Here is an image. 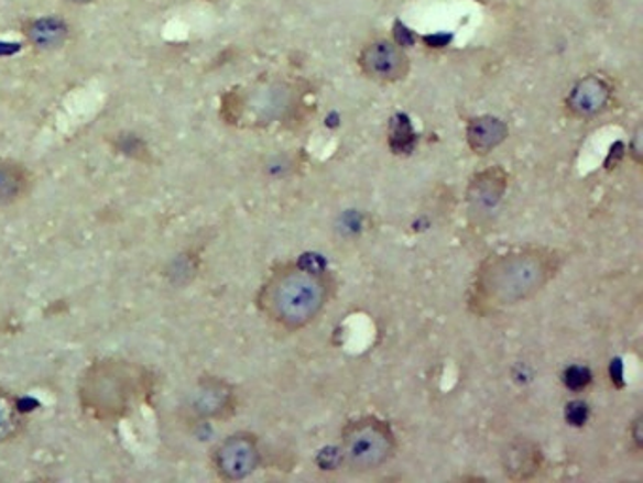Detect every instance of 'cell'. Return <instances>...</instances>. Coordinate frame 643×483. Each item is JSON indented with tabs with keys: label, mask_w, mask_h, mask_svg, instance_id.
Instances as JSON below:
<instances>
[{
	"label": "cell",
	"mask_w": 643,
	"mask_h": 483,
	"mask_svg": "<svg viewBox=\"0 0 643 483\" xmlns=\"http://www.w3.org/2000/svg\"><path fill=\"white\" fill-rule=\"evenodd\" d=\"M157 377L145 364L126 358H102L81 372L76 385L79 410L99 424H119L150 403Z\"/></svg>",
	"instance_id": "1"
},
{
	"label": "cell",
	"mask_w": 643,
	"mask_h": 483,
	"mask_svg": "<svg viewBox=\"0 0 643 483\" xmlns=\"http://www.w3.org/2000/svg\"><path fill=\"white\" fill-rule=\"evenodd\" d=\"M558 271L552 250L525 248L491 257L476 276V298L489 308L519 305L542 292Z\"/></svg>",
	"instance_id": "2"
},
{
	"label": "cell",
	"mask_w": 643,
	"mask_h": 483,
	"mask_svg": "<svg viewBox=\"0 0 643 483\" xmlns=\"http://www.w3.org/2000/svg\"><path fill=\"white\" fill-rule=\"evenodd\" d=\"M330 297V282L308 263L283 265L270 274L257 295L264 316L287 331H298L322 314Z\"/></svg>",
	"instance_id": "3"
},
{
	"label": "cell",
	"mask_w": 643,
	"mask_h": 483,
	"mask_svg": "<svg viewBox=\"0 0 643 483\" xmlns=\"http://www.w3.org/2000/svg\"><path fill=\"white\" fill-rule=\"evenodd\" d=\"M301 102V94L285 80H257L225 95L221 116L230 125L264 129L287 120Z\"/></svg>",
	"instance_id": "4"
},
{
	"label": "cell",
	"mask_w": 643,
	"mask_h": 483,
	"mask_svg": "<svg viewBox=\"0 0 643 483\" xmlns=\"http://www.w3.org/2000/svg\"><path fill=\"white\" fill-rule=\"evenodd\" d=\"M394 448L396 438L393 429L380 417H359L341 430V464L357 474L383 466L393 457Z\"/></svg>",
	"instance_id": "5"
},
{
	"label": "cell",
	"mask_w": 643,
	"mask_h": 483,
	"mask_svg": "<svg viewBox=\"0 0 643 483\" xmlns=\"http://www.w3.org/2000/svg\"><path fill=\"white\" fill-rule=\"evenodd\" d=\"M261 463L259 440L251 432H232L211 450V469L224 482L250 477Z\"/></svg>",
	"instance_id": "6"
},
{
	"label": "cell",
	"mask_w": 643,
	"mask_h": 483,
	"mask_svg": "<svg viewBox=\"0 0 643 483\" xmlns=\"http://www.w3.org/2000/svg\"><path fill=\"white\" fill-rule=\"evenodd\" d=\"M357 65L368 80L378 84H399L406 80L412 61L407 57L406 50L388 39H375L362 46L357 57Z\"/></svg>",
	"instance_id": "7"
},
{
	"label": "cell",
	"mask_w": 643,
	"mask_h": 483,
	"mask_svg": "<svg viewBox=\"0 0 643 483\" xmlns=\"http://www.w3.org/2000/svg\"><path fill=\"white\" fill-rule=\"evenodd\" d=\"M190 411L206 421H219L237 410L235 387L221 377L203 376L190 395Z\"/></svg>",
	"instance_id": "8"
},
{
	"label": "cell",
	"mask_w": 643,
	"mask_h": 483,
	"mask_svg": "<svg viewBox=\"0 0 643 483\" xmlns=\"http://www.w3.org/2000/svg\"><path fill=\"white\" fill-rule=\"evenodd\" d=\"M613 97L610 80L600 74H589L579 78L565 100L566 112L576 120H592L604 112Z\"/></svg>",
	"instance_id": "9"
},
{
	"label": "cell",
	"mask_w": 643,
	"mask_h": 483,
	"mask_svg": "<svg viewBox=\"0 0 643 483\" xmlns=\"http://www.w3.org/2000/svg\"><path fill=\"white\" fill-rule=\"evenodd\" d=\"M21 34L34 52L53 54L68 44L73 29L63 15L46 14L26 20L21 28Z\"/></svg>",
	"instance_id": "10"
},
{
	"label": "cell",
	"mask_w": 643,
	"mask_h": 483,
	"mask_svg": "<svg viewBox=\"0 0 643 483\" xmlns=\"http://www.w3.org/2000/svg\"><path fill=\"white\" fill-rule=\"evenodd\" d=\"M500 463L505 476L512 480H531L542 469L544 455L538 443L532 442L528 438H513L512 442L505 443L504 450L500 453Z\"/></svg>",
	"instance_id": "11"
},
{
	"label": "cell",
	"mask_w": 643,
	"mask_h": 483,
	"mask_svg": "<svg viewBox=\"0 0 643 483\" xmlns=\"http://www.w3.org/2000/svg\"><path fill=\"white\" fill-rule=\"evenodd\" d=\"M36 186V178L29 166L20 160H0V208L25 202Z\"/></svg>",
	"instance_id": "12"
},
{
	"label": "cell",
	"mask_w": 643,
	"mask_h": 483,
	"mask_svg": "<svg viewBox=\"0 0 643 483\" xmlns=\"http://www.w3.org/2000/svg\"><path fill=\"white\" fill-rule=\"evenodd\" d=\"M508 125L494 116H478L468 121L467 142L473 153H489L508 139Z\"/></svg>",
	"instance_id": "13"
},
{
	"label": "cell",
	"mask_w": 643,
	"mask_h": 483,
	"mask_svg": "<svg viewBox=\"0 0 643 483\" xmlns=\"http://www.w3.org/2000/svg\"><path fill=\"white\" fill-rule=\"evenodd\" d=\"M505 191V174L500 168H491L478 174L470 184L468 197L476 210L494 208Z\"/></svg>",
	"instance_id": "14"
},
{
	"label": "cell",
	"mask_w": 643,
	"mask_h": 483,
	"mask_svg": "<svg viewBox=\"0 0 643 483\" xmlns=\"http://www.w3.org/2000/svg\"><path fill=\"white\" fill-rule=\"evenodd\" d=\"M25 427V410L20 398L7 387H0V446L20 438Z\"/></svg>",
	"instance_id": "15"
},
{
	"label": "cell",
	"mask_w": 643,
	"mask_h": 483,
	"mask_svg": "<svg viewBox=\"0 0 643 483\" xmlns=\"http://www.w3.org/2000/svg\"><path fill=\"white\" fill-rule=\"evenodd\" d=\"M563 382L568 389L578 393V391L587 389L591 385L592 372L581 364H571L563 374Z\"/></svg>",
	"instance_id": "16"
},
{
	"label": "cell",
	"mask_w": 643,
	"mask_h": 483,
	"mask_svg": "<svg viewBox=\"0 0 643 483\" xmlns=\"http://www.w3.org/2000/svg\"><path fill=\"white\" fill-rule=\"evenodd\" d=\"M566 421L571 425V427H584L589 419V406L584 400H571V403L566 404Z\"/></svg>",
	"instance_id": "17"
},
{
	"label": "cell",
	"mask_w": 643,
	"mask_h": 483,
	"mask_svg": "<svg viewBox=\"0 0 643 483\" xmlns=\"http://www.w3.org/2000/svg\"><path fill=\"white\" fill-rule=\"evenodd\" d=\"M632 440H634V446H636V450H642V416H637L634 419V424H632Z\"/></svg>",
	"instance_id": "18"
},
{
	"label": "cell",
	"mask_w": 643,
	"mask_h": 483,
	"mask_svg": "<svg viewBox=\"0 0 643 483\" xmlns=\"http://www.w3.org/2000/svg\"><path fill=\"white\" fill-rule=\"evenodd\" d=\"M66 4H73V7H89V4H95L97 0H65Z\"/></svg>",
	"instance_id": "19"
},
{
	"label": "cell",
	"mask_w": 643,
	"mask_h": 483,
	"mask_svg": "<svg viewBox=\"0 0 643 483\" xmlns=\"http://www.w3.org/2000/svg\"><path fill=\"white\" fill-rule=\"evenodd\" d=\"M640 134H642V131L637 129L636 134H634V142H637V139H640ZM637 150H640V147L634 146V153H636V155H640V152H637Z\"/></svg>",
	"instance_id": "20"
}]
</instances>
